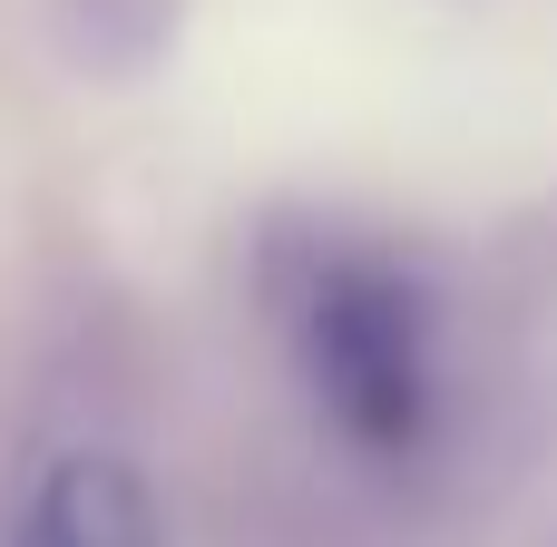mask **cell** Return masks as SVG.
<instances>
[{"instance_id":"cell-1","label":"cell","mask_w":557,"mask_h":547,"mask_svg":"<svg viewBox=\"0 0 557 547\" xmlns=\"http://www.w3.org/2000/svg\"><path fill=\"white\" fill-rule=\"evenodd\" d=\"M284 323H294V352H304V382L313 401L333 411L343 440L362 450H421L431 431V323H421V294L382 264V254H352V245H313L284 284Z\"/></svg>"},{"instance_id":"cell-2","label":"cell","mask_w":557,"mask_h":547,"mask_svg":"<svg viewBox=\"0 0 557 547\" xmlns=\"http://www.w3.org/2000/svg\"><path fill=\"white\" fill-rule=\"evenodd\" d=\"M20 547H157V509L127 460H59L20 519Z\"/></svg>"}]
</instances>
